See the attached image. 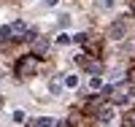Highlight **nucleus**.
<instances>
[{
  "instance_id": "obj_1",
  "label": "nucleus",
  "mask_w": 135,
  "mask_h": 127,
  "mask_svg": "<svg viewBox=\"0 0 135 127\" xmlns=\"http://www.w3.org/2000/svg\"><path fill=\"white\" fill-rule=\"evenodd\" d=\"M0 35H6V38H25L27 35V25H25V22H14L11 27L0 30Z\"/></svg>"
},
{
  "instance_id": "obj_2",
  "label": "nucleus",
  "mask_w": 135,
  "mask_h": 127,
  "mask_svg": "<svg viewBox=\"0 0 135 127\" xmlns=\"http://www.w3.org/2000/svg\"><path fill=\"white\" fill-rule=\"evenodd\" d=\"M46 41H43V38H35V41H32V51H38V54H43V51H46Z\"/></svg>"
},
{
  "instance_id": "obj_3",
  "label": "nucleus",
  "mask_w": 135,
  "mask_h": 127,
  "mask_svg": "<svg viewBox=\"0 0 135 127\" xmlns=\"http://www.w3.org/2000/svg\"><path fill=\"white\" fill-rule=\"evenodd\" d=\"M122 35H124V25H114V27H111V38H122Z\"/></svg>"
},
{
  "instance_id": "obj_4",
  "label": "nucleus",
  "mask_w": 135,
  "mask_h": 127,
  "mask_svg": "<svg viewBox=\"0 0 135 127\" xmlns=\"http://www.w3.org/2000/svg\"><path fill=\"white\" fill-rule=\"evenodd\" d=\"M100 119H103V122H111V119H114V111H111V108L103 111V114H100Z\"/></svg>"
},
{
  "instance_id": "obj_5",
  "label": "nucleus",
  "mask_w": 135,
  "mask_h": 127,
  "mask_svg": "<svg viewBox=\"0 0 135 127\" xmlns=\"http://www.w3.org/2000/svg\"><path fill=\"white\" fill-rule=\"evenodd\" d=\"M76 84H78L76 76H65V87H76Z\"/></svg>"
},
{
  "instance_id": "obj_6",
  "label": "nucleus",
  "mask_w": 135,
  "mask_h": 127,
  "mask_svg": "<svg viewBox=\"0 0 135 127\" xmlns=\"http://www.w3.org/2000/svg\"><path fill=\"white\" fill-rule=\"evenodd\" d=\"M68 25H70V16H68V14H60V27H68Z\"/></svg>"
},
{
  "instance_id": "obj_7",
  "label": "nucleus",
  "mask_w": 135,
  "mask_h": 127,
  "mask_svg": "<svg viewBox=\"0 0 135 127\" xmlns=\"http://www.w3.org/2000/svg\"><path fill=\"white\" fill-rule=\"evenodd\" d=\"M89 87H92V89H100V87H103V81H100V78H95V76H92V81H89Z\"/></svg>"
},
{
  "instance_id": "obj_8",
  "label": "nucleus",
  "mask_w": 135,
  "mask_h": 127,
  "mask_svg": "<svg viewBox=\"0 0 135 127\" xmlns=\"http://www.w3.org/2000/svg\"><path fill=\"white\" fill-rule=\"evenodd\" d=\"M114 3H116V0H103V6H105V8H111Z\"/></svg>"
},
{
  "instance_id": "obj_9",
  "label": "nucleus",
  "mask_w": 135,
  "mask_h": 127,
  "mask_svg": "<svg viewBox=\"0 0 135 127\" xmlns=\"http://www.w3.org/2000/svg\"><path fill=\"white\" fill-rule=\"evenodd\" d=\"M46 3H49V6H54V3H57V0H46Z\"/></svg>"
},
{
  "instance_id": "obj_10",
  "label": "nucleus",
  "mask_w": 135,
  "mask_h": 127,
  "mask_svg": "<svg viewBox=\"0 0 135 127\" xmlns=\"http://www.w3.org/2000/svg\"><path fill=\"white\" fill-rule=\"evenodd\" d=\"M132 8H135V6H132Z\"/></svg>"
}]
</instances>
